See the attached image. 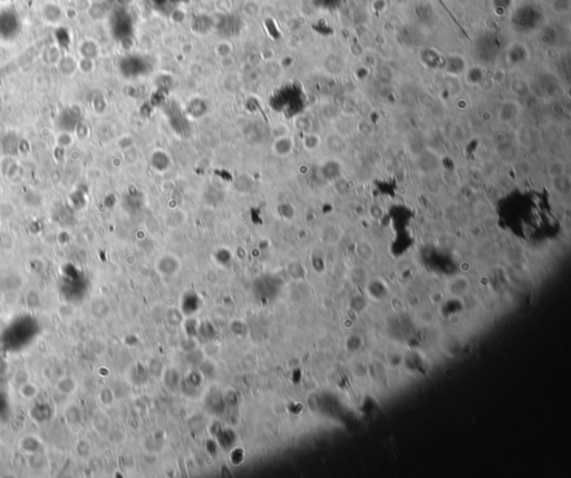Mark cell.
<instances>
[{
	"mask_svg": "<svg viewBox=\"0 0 571 478\" xmlns=\"http://www.w3.org/2000/svg\"><path fill=\"white\" fill-rule=\"evenodd\" d=\"M551 181H553V188L558 194L563 196H567L570 194L571 180H570V176L567 173L558 177L551 178Z\"/></svg>",
	"mask_w": 571,
	"mask_h": 478,
	"instance_id": "obj_3",
	"label": "cell"
},
{
	"mask_svg": "<svg viewBox=\"0 0 571 478\" xmlns=\"http://www.w3.org/2000/svg\"><path fill=\"white\" fill-rule=\"evenodd\" d=\"M566 171H567L566 164H564V162L561 161V159H555V161L550 162L547 168V173L551 178L566 174L567 173Z\"/></svg>",
	"mask_w": 571,
	"mask_h": 478,
	"instance_id": "obj_7",
	"label": "cell"
},
{
	"mask_svg": "<svg viewBox=\"0 0 571 478\" xmlns=\"http://www.w3.org/2000/svg\"><path fill=\"white\" fill-rule=\"evenodd\" d=\"M518 115V107L513 103H506L499 110V119L504 123L511 122Z\"/></svg>",
	"mask_w": 571,
	"mask_h": 478,
	"instance_id": "obj_5",
	"label": "cell"
},
{
	"mask_svg": "<svg viewBox=\"0 0 571 478\" xmlns=\"http://www.w3.org/2000/svg\"><path fill=\"white\" fill-rule=\"evenodd\" d=\"M21 393L24 398L26 399H33L37 396L38 388L33 382H26L21 387Z\"/></svg>",
	"mask_w": 571,
	"mask_h": 478,
	"instance_id": "obj_8",
	"label": "cell"
},
{
	"mask_svg": "<svg viewBox=\"0 0 571 478\" xmlns=\"http://www.w3.org/2000/svg\"><path fill=\"white\" fill-rule=\"evenodd\" d=\"M76 387H77L76 380L69 376H65L57 382V389L63 394H72L76 390Z\"/></svg>",
	"mask_w": 571,
	"mask_h": 478,
	"instance_id": "obj_6",
	"label": "cell"
},
{
	"mask_svg": "<svg viewBox=\"0 0 571 478\" xmlns=\"http://www.w3.org/2000/svg\"><path fill=\"white\" fill-rule=\"evenodd\" d=\"M327 148L335 154H340L347 150V143L341 136L332 135L327 138Z\"/></svg>",
	"mask_w": 571,
	"mask_h": 478,
	"instance_id": "obj_4",
	"label": "cell"
},
{
	"mask_svg": "<svg viewBox=\"0 0 571 478\" xmlns=\"http://www.w3.org/2000/svg\"><path fill=\"white\" fill-rule=\"evenodd\" d=\"M418 168L425 173H432L439 169V158L432 151H426L418 158Z\"/></svg>",
	"mask_w": 571,
	"mask_h": 478,
	"instance_id": "obj_1",
	"label": "cell"
},
{
	"mask_svg": "<svg viewBox=\"0 0 571 478\" xmlns=\"http://www.w3.org/2000/svg\"><path fill=\"white\" fill-rule=\"evenodd\" d=\"M272 149H274V151L276 152V154L280 156H287L288 154H290L291 151L294 149L293 138L289 137L288 135L276 137L274 145H272Z\"/></svg>",
	"mask_w": 571,
	"mask_h": 478,
	"instance_id": "obj_2",
	"label": "cell"
},
{
	"mask_svg": "<svg viewBox=\"0 0 571 478\" xmlns=\"http://www.w3.org/2000/svg\"><path fill=\"white\" fill-rule=\"evenodd\" d=\"M320 144V137L316 134H308L306 138L303 139V146L307 151H314L318 148Z\"/></svg>",
	"mask_w": 571,
	"mask_h": 478,
	"instance_id": "obj_9",
	"label": "cell"
}]
</instances>
